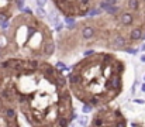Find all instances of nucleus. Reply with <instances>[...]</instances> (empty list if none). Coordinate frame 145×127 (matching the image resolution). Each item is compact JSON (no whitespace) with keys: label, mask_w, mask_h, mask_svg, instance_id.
Masks as SVG:
<instances>
[{"label":"nucleus","mask_w":145,"mask_h":127,"mask_svg":"<svg viewBox=\"0 0 145 127\" xmlns=\"http://www.w3.org/2000/svg\"><path fill=\"white\" fill-rule=\"evenodd\" d=\"M102 11H103V10L100 9V7H94V9L89 10V11H87V16H89V17H96V16H99Z\"/></svg>","instance_id":"obj_11"},{"label":"nucleus","mask_w":145,"mask_h":127,"mask_svg":"<svg viewBox=\"0 0 145 127\" xmlns=\"http://www.w3.org/2000/svg\"><path fill=\"white\" fill-rule=\"evenodd\" d=\"M69 123H71V120L66 119V117H64V116H61V117L58 119V126L66 127V126H69Z\"/></svg>","instance_id":"obj_12"},{"label":"nucleus","mask_w":145,"mask_h":127,"mask_svg":"<svg viewBox=\"0 0 145 127\" xmlns=\"http://www.w3.org/2000/svg\"><path fill=\"white\" fill-rule=\"evenodd\" d=\"M144 78H145V76H144Z\"/></svg>","instance_id":"obj_34"},{"label":"nucleus","mask_w":145,"mask_h":127,"mask_svg":"<svg viewBox=\"0 0 145 127\" xmlns=\"http://www.w3.org/2000/svg\"><path fill=\"white\" fill-rule=\"evenodd\" d=\"M55 52V44H54V41H47L45 44H44V48H42V54L45 57H51L52 54Z\"/></svg>","instance_id":"obj_3"},{"label":"nucleus","mask_w":145,"mask_h":127,"mask_svg":"<svg viewBox=\"0 0 145 127\" xmlns=\"http://www.w3.org/2000/svg\"><path fill=\"white\" fill-rule=\"evenodd\" d=\"M110 47L113 50H123V48L127 47V38L124 35H121V34H117V35H114V38L111 40Z\"/></svg>","instance_id":"obj_1"},{"label":"nucleus","mask_w":145,"mask_h":127,"mask_svg":"<svg viewBox=\"0 0 145 127\" xmlns=\"http://www.w3.org/2000/svg\"><path fill=\"white\" fill-rule=\"evenodd\" d=\"M26 66L28 68V69H31V71H35L37 68H38V62H37V61H31V62L26 64Z\"/></svg>","instance_id":"obj_13"},{"label":"nucleus","mask_w":145,"mask_h":127,"mask_svg":"<svg viewBox=\"0 0 145 127\" xmlns=\"http://www.w3.org/2000/svg\"><path fill=\"white\" fill-rule=\"evenodd\" d=\"M125 50V52H128V54H133V55H135V54L138 52V50H135V48H130V47H125L124 48Z\"/></svg>","instance_id":"obj_18"},{"label":"nucleus","mask_w":145,"mask_h":127,"mask_svg":"<svg viewBox=\"0 0 145 127\" xmlns=\"http://www.w3.org/2000/svg\"><path fill=\"white\" fill-rule=\"evenodd\" d=\"M3 45H6V40L3 37H0V47H3Z\"/></svg>","instance_id":"obj_27"},{"label":"nucleus","mask_w":145,"mask_h":127,"mask_svg":"<svg viewBox=\"0 0 145 127\" xmlns=\"http://www.w3.org/2000/svg\"><path fill=\"white\" fill-rule=\"evenodd\" d=\"M142 51H145V44H144V45H142Z\"/></svg>","instance_id":"obj_32"},{"label":"nucleus","mask_w":145,"mask_h":127,"mask_svg":"<svg viewBox=\"0 0 145 127\" xmlns=\"http://www.w3.org/2000/svg\"><path fill=\"white\" fill-rule=\"evenodd\" d=\"M94 35V28L90 26H86L83 30H82V37H83L85 40H90L92 37Z\"/></svg>","instance_id":"obj_5"},{"label":"nucleus","mask_w":145,"mask_h":127,"mask_svg":"<svg viewBox=\"0 0 145 127\" xmlns=\"http://www.w3.org/2000/svg\"><path fill=\"white\" fill-rule=\"evenodd\" d=\"M16 4H17V7H18L20 10H23L24 9V3H26V0H16Z\"/></svg>","instance_id":"obj_19"},{"label":"nucleus","mask_w":145,"mask_h":127,"mask_svg":"<svg viewBox=\"0 0 145 127\" xmlns=\"http://www.w3.org/2000/svg\"><path fill=\"white\" fill-rule=\"evenodd\" d=\"M56 68H59V69H68L64 62H56Z\"/></svg>","instance_id":"obj_25"},{"label":"nucleus","mask_w":145,"mask_h":127,"mask_svg":"<svg viewBox=\"0 0 145 127\" xmlns=\"http://www.w3.org/2000/svg\"><path fill=\"white\" fill-rule=\"evenodd\" d=\"M110 4H111V2H110V0H102V2H100V4H99V7L102 9V10H106Z\"/></svg>","instance_id":"obj_14"},{"label":"nucleus","mask_w":145,"mask_h":127,"mask_svg":"<svg viewBox=\"0 0 145 127\" xmlns=\"http://www.w3.org/2000/svg\"><path fill=\"white\" fill-rule=\"evenodd\" d=\"M86 120H87L86 117H82L80 120H79V126H86V124H87V122H86Z\"/></svg>","instance_id":"obj_24"},{"label":"nucleus","mask_w":145,"mask_h":127,"mask_svg":"<svg viewBox=\"0 0 145 127\" xmlns=\"http://www.w3.org/2000/svg\"><path fill=\"white\" fill-rule=\"evenodd\" d=\"M141 61H142V62H145V55H142V57H141Z\"/></svg>","instance_id":"obj_30"},{"label":"nucleus","mask_w":145,"mask_h":127,"mask_svg":"<svg viewBox=\"0 0 145 127\" xmlns=\"http://www.w3.org/2000/svg\"><path fill=\"white\" fill-rule=\"evenodd\" d=\"M68 79H69V82H71L72 85H76L78 82H80V76L76 75V74H69L68 75Z\"/></svg>","instance_id":"obj_9"},{"label":"nucleus","mask_w":145,"mask_h":127,"mask_svg":"<svg viewBox=\"0 0 145 127\" xmlns=\"http://www.w3.org/2000/svg\"><path fill=\"white\" fill-rule=\"evenodd\" d=\"M4 21H7V16H6L4 13H0V24L4 23Z\"/></svg>","instance_id":"obj_22"},{"label":"nucleus","mask_w":145,"mask_h":127,"mask_svg":"<svg viewBox=\"0 0 145 127\" xmlns=\"http://www.w3.org/2000/svg\"><path fill=\"white\" fill-rule=\"evenodd\" d=\"M93 54H94V51H93V50H87V51H85V52H83V55L85 57H90V55H93Z\"/></svg>","instance_id":"obj_23"},{"label":"nucleus","mask_w":145,"mask_h":127,"mask_svg":"<svg viewBox=\"0 0 145 127\" xmlns=\"http://www.w3.org/2000/svg\"><path fill=\"white\" fill-rule=\"evenodd\" d=\"M37 2V6H38V7H44V6L47 4V0H35Z\"/></svg>","instance_id":"obj_21"},{"label":"nucleus","mask_w":145,"mask_h":127,"mask_svg":"<svg viewBox=\"0 0 145 127\" xmlns=\"http://www.w3.org/2000/svg\"><path fill=\"white\" fill-rule=\"evenodd\" d=\"M106 11L109 13V14H117V13L120 11V7H118V6H116V4H110L109 7L106 9Z\"/></svg>","instance_id":"obj_10"},{"label":"nucleus","mask_w":145,"mask_h":127,"mask_svg":"<svg viewBox=\"0 0 145 127\" xmlns=\"http://www.w3.org/2000/svg\"><path fill=\"white\" fill-rule=\"evenodd\" d=\"M93 110V105H90V103H86L85 106H83V109H82V112L85 113V114H87V113H90Z\"/></svg>","instance_id":"obj_15"},{"label":"nucleus","mask_w":145,"mask_h":127,"mask_svg":"<svg viewBox=\"0 0 145 127\" xmlns=\"http://www.w3.org/2000/svg\"><path fill=\"white\" fill-rule=\"evenodd\" d=\"M118 20L124 27H130V26L134 24V21H135V16H134V13L131 11V10L130 11H123L121 14H120Z\"/></svg>","instance_id":"obj_2"},{"label":"nucleus","mask_w":145,"mask_h":127,"mask_svg":"<svg viewBox=\"0 0 145 127\" xmlns=\"http://www.w3.org/2000/svg\"><path fill=\"white\" fill-rule=\"evenodd\" d=\"M141 3H142V0H127V9L131 11H140L142 7Z\"/></svg>","instance_id":"obj_4"},{"label":"nucleus","mask_w":145,"mask_h":127,"mask_svg":"<svg viewBox=\"0 0 145 127\" xmlns=\"http://www.w3.org/2000/svg\"><path fill=\"white\" fill-rule=\"evenodd\" d=\"M56 30H58V31H61V30H62V24H58L56 23Z\"/></svg>","instance_id":"obj_29"},{"label":"nucleus","mask_w":145,"mask_h":127,"mask_svg":"<svg viewBox=\"0 0 145 127\" xmlns=\"http://www.w3.org/2000/svg\"><path fill=\"white\" fill-rule=\"evenodd\" d=\"M42 68H44V71H45V74H48L49 76H55V75H56V71H55L49 64H44Z\"/></svg>","instance_id":"obj_8"},{"label":"nucleus","mask_w":145,"mask_h":127,"mask_svg":"<svg viewBox=\"0 0 145 127\" xmlns=\"http://www.w3.org/2000/svg\"><path fill=\"white\" fill-rule=\"evenodd\" d=\"M4 114L9 120H14L16 119V110L13 107H6L4 109Z\"/></svg>","instance_id":"obj_7"},{"label":"nucleus","mask_w":145,"mask_h":127,"mask_svg":"<svg viewBox=\"0 0 145 127\" xmlns=\"http://www.w3.org/2000/svg\"><path fill=\"white\" fill-rule=\"evenodd\" d=\"M87 3H89V0H79V4L80 6H87Z\"/></svg>","instance_id":"obj_26"},{"label":"nucleus","mask_w":145,"mask_h":127,"mask_svg":"<svg viewBox=\"0 0 145 127\" xmlns=\"http://www.w3.org/2000/svg\"><path fill=\"white\" fill-rule=\"evenodd\" d=\"M65 23H66L68 26H73V24H75L73 16H66V19H65Z\"/></svg>","instance_id":"obj_17"},{"label":"nucleus","mask_w":145,"mask_h":127,"mask_svg":"<svg viewBox=\"0 0 145 127\" xmlns=\"http://www.w3.org/2000/svg\"><path fill=\"white\" fill-rule=\"evenodd\" d=\"M141 89H142V92H145V83L142 85V88H141Z\"/></svg>","instance_id":"obj_31"},{"label":"nucleus","mask_w":145,"mask_h":127,"mask_svg":"<svg viewBox=\"0 0 145 127\" xmlns=\"http://www.w3.org/2000/svg\"><path fill=\"white\" fill-rule=\"evenodd\" d=\"M92 124H93V126H97V127H100V126H103V124H104V122H103V119H100L99 116H97V117H96V119L92 122Z\"/></svg>","instance_id":"obj_16"},{"label":"nucleus","mask_w":145,"mask_h":127,"mask_svg":"<svg viewBox=\"0 0 145 127\" xmlns=\"http://www.w3.org/2000/svg\"><path fill=\"white\" fill-rule=\"evenodd\" d=\"M21 11H24V13H27V14H31V13H33V11H31V10H30V9H26V7H24V9L21 10Z\"/></svg>","instance_id":"obj_28"},{"label":"nucleus","mask_w":145,"mask_h":127,"mask_svg":"<svg viewBox=\"0 0 145 127\" xmlns=\"http://www.w3.org/2000/svg\"><path fill=\"white\" fill-rule=\"evenodd\" d=\"M0 68H2V69L10 68V61H4V62H2V64H0Z\"/></svg>","instance_id":"obj_20"},{"label":"nucleus","mask_w":145,"mask_h":127,"mask_svg":"<svg viewBox=\"0 0 145 127\" xmlns=\"http://www.w3.org/2000/svg\"><path fill=\"white\" fill-rule=\"evenodd\" d=\"M0 83H2V81H0Z\"/></svg>","instance_id":"obj_33"},{"label":"nucleus","mask_w":145,"mask_h":127,"mask_svg":"<svg viewBox=\"0 0 145 127\" xmlns=\"http://www.w3.org/2000/svg\"><path fill=\"white\" fill-rule=\"evenodd\" d=\"M55 78H56V81H55L56 86H59V88H65V86H66V79H65V78L62 76L61 72H58V74L55 75Z\"/></svg>","instance_id":"obj_6"}]
</instances>
